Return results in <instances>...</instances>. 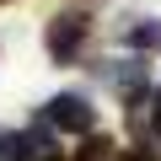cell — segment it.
I'll list each match as a JSON object with an SVG mask.
<instances>
[{
  "instance_id": "obj_3",
  "label": "cell",
  "mask_w": 161,
  "mask_h": 161,
  "mask_svg": "<svg viewBox=\"0 0 161 161\" xmlns=\"http://www.w3.org/2000/svg\"><path fill=\"white\" fill-rule=\"evenodd\" d=\"M22 145H27V150H22V161H59V145H54V134H48V129H27V134H22Z\"/></svg>"
},
{
  "instance_id": "obj_6",
  "label": "cell",
  "mask_w": 161,
  "mask_h": 161,
  "mask_svg": "<svg viewBox=\"0 0 161 161\" xmlns=\"http://www.w3.org/2000/svg\"><path fill=\"white\" fill-rule=\"evenodd\" d=\"M108 156H113V140L108 134H86L80 150H75V161H108Z\"/></svg>"
},
{
  "instance_id": "obj_9",
  "label": "cell",
  "mask_w": 161,
  "mask_h": 161,
  "mask_svg": "<svg viewBox=\"0 0 161 161\" xmlns=\"http://www.w3.org/2000/svg\"><path fill=\"white\" fill-rule=\"evenodd\" d=\"M156 124H161V97H156Z\"/></svg>"
},
{
  "instance_id": "obj_2",
  "label": "cell",
  "mask_w": 161,
  "mask_h": 161,
  "mask_svg": "<svg viewBox=\"0 0 161 161\" xmlns=\"http://www.w3.org/2000/svg\"><path fill=\"white\" fill-rule=\"evenodd\" d=\"M80 43H86V16L64 11V16H54V22H48V54H54L59 64H70V59L80 54Z\"/></svg>"
},
{
  "instance_id": "obj_8",
  "label": "cell",
  "mask_w": 161,
  "mask_h": 161,
  "mask_svg": "<svg viewBox=\"0 0 161 161\" xmlns=\"http://www.w3.org/2000/svg\"><path fill=\"white\" fill-rule=\"evenodd\" d=\"M124 161H156L150 150H124Z\"/></svg>"
},
{
  "instance_id": "obj_1",
  "label": "cell",
  "mask_w": 161,
  "mask_h": 161,
  "mask_svg": "<svg viewBox=\"0 0 161 161\" xmlns=\"http://www.w3.org/2000/svg\"><path fill=\"white\" fill-rule=\"evenodd\" d=\"M43 118H48V129H70V134H92V124H97L92 102L80 97V92H59V97L43 108Z\"/></svg>"
},
{
  "instance_id": "obj_4",
  "label": "cell",
  "mask_w": 161,
  "mask_h": 161,
  "mask_svg": "<svg viewBox=\"0 0 161 161\" xmlns=\"http://www.w3.org/2000/svg\"><path fill=\"white\" fill-rule=\"evenodd\" d=\"M124 43L129 48H161V22H150V16L145 22H129L124 27Z\"/></svg>"
},
{
  "instance_id": "obj_7",
  "label": "cell",
  "mask_w": 161,
  "mask_h": 161,
  "mask_svg": "<svg viewBox=\"0 0 161 161\" xmlns=\"http://www.w3.org/2000/svg\"><path fill=\"white\" fill-rule=\"evenodd\" d=\"M22 134H0V161H22Z\"/></svg>"
},
{
  "instance_id": "obj_5",
  "label": "cell",
  "mask_w": 161,
  "mask_h": 161,
  "mask_svg": "<svg viewBox=\"0 0 161 161\" xmlns=\"http://www.w3.org/2000/svg\"><path fill=\"white\" fill-rule=\"evenodd\" d=\"M113 86H118V92L134 102V97L145 92V64H124V70H113Z\"/></svg>"
}]
</instances>
